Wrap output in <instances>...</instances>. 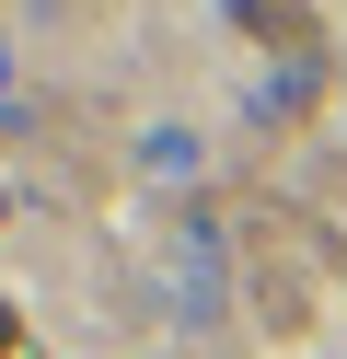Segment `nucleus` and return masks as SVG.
<instances>
[{"label":"nucleus","instance_id":"obj_1","mask_svg":"<svg viewBox=\"0 0 347 359\" xmlns=\"http://www.w3.org/2000/svg\"><path fill=\"white\" fill-rule=\"evenodd\" d=\"M0 359H12V313H0Z\"/></svg>","mask_w":347,"mask_h":359}]
</instances>
